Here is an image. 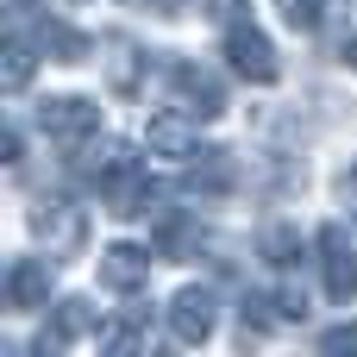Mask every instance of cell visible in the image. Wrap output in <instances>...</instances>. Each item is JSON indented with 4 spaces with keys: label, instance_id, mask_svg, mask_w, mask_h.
I'll return each mask as SVG.
<instances>
[{
    "label": "cell",
    "instance_id": "cell-1",
    "mask_svg": "<svg viewBox=\"0 0 357 357\" xmlns=\"http://www.w3.org/2000/svg\"><path fill=\"white\" fill-rule=\"evenodd\" d=\"M88 176H94V188H100L107 213H119V220H138V213H151V207H157V188H151L144 157H138L132 144H100V151H94V163H88Z\"/></svg>",
    "mask_w": 357,
    "mask_h": 357
},
{
    "label": "cell",
    "instance_id": "cell-2",
    "mask_svg": "<svg viewBox=\"0 0 357 357\" xmlns=\"http://www.w3.org/2000/svg\"><path fill=\"white\" fill-rule=\"evenodd\" d=\"M38 132H44L50 144H63V151H82V144L100 132V107L82 100V94H56V100L38 107Z\"/></svg>",
    "mask_w": 357,
    "mask_h": 357
},
{
    "label": "cell",
    "instance_id": "cell-3",
    "mask_svg": "<svg viewBox=\"0 0 357 357\" xmlns=\"http://www.w3.org/2000/svg\"><path fill=\"white\" fill-rule=\"evenodd\" d=\"M169 100H176V113H188V119H220V113H226V88H220V75H207L201 63H169Z\"/></svg>",
    "mask_w": 357,
    "mask_h": 357
},
{
    "label": "cell",
    "instance_id": "cell-4",
    "mask_svg": "<svg viewBox=\"0 0 357 357\" xmlns=\"http://www.w3.org/2000/svg\"><path fill=\"white\" fill-rule=\"evenodd\" d=\"M226 63H232V75H245V82H257V88H270L276 75H282V63H276V50H270V38L257 31V25H226Z\"/></svg>",
    "mask_w": 357,
    "mask_h": 357
},
{
    "label": "cell",
    "instance_id": "cell-5",
    "mask_svg": "<svg viewBox=\"0 0 357 357\" xmlns=\"http://www.w3.org/2000/svg\"><path fill=\"white\" fill-rule=\"evenodd\" d=\"M314 251H320L326 295H333V301H351V295H357V251H351V232H345V226H320Z\"/></svg>",
    "mask_w": 357,
    "mask_h": 357
},
{
    "label": "cell",
    "instance_id": "cell-6",
    "mask_svg": "<svg viewBox=\"0 0 357 357\" xmlns=\"http://www.w3.org/2000/svg\"><path fill=\"white\" fill-rule=\"evenodd\" d=\"M213 326H220V301H213V289H182V295L169 301V333H176L182 345H207Z\"/></svg>",
    "mask_w": 357,
    "mask_h": 357
},
{
    "label": "cell",
    "instance_id": "cell-7",
    "mask_svg": "<svg viewBox=\"0 0 357 357\" xmlns=\"http://www.w3.org/2000/svg\"><path fill=\"white\" fill-rule=\"evenodd\" d=\"M6 307H13V314L50 307V264H44V257H19V264L6 270Z\"/></svg>",
    "mask_w": 357,
    "mask_h": 357
},
{
    "label": "cell",
    "instance_id": "cell-8",
    "mask_svg": "<svg viewBox=\"0 0 357 357\" xmlns=\"http://www.w3.org/2000/svg\"><path fill=\"white\" fill-rule=\"evenodd\" d=\"M100 339V320H94V307L88 301H56V314L44 320V333H38V351H69L75 339Z\"/></svg>",
    "mask_w": 357,
    "mask_h": 357
},
{
    "label": "cell",
    "instance_id": "cell-9",
    "mask_svg": "<svg viewBox=\"0 0 357 357\" xmlns=\"http://www.w3.org/2000/svg\"><path fill=\"white\" fill-rule=\"evenodd\" d=\"M100 282H107L113 295H138V289L151 282V251H138V245H107V251H100Z\"/></svg>",
    "mask_w": 357,
    "mask_h": 357
},
{
    "label": "cell",
    "instance_id": "cell-10",
    "mask_svg": "<svg viewBox=\"0 0 357 357\" xmlns=\"http://www.w3.org/2000/svg\"><path fill=\"white\" fill-rule=\"evenodd\" d=\"M38 44H44L56 63H88V56H94V38L75 31V25H63V19H44V25H38Z\"/></svg>",
    "mask_w": 357,
    "mask_h": 357
},
{
    "label": "cell",
    "instance_id": "cell-11",
    "mask_svg": "<svg viewBox=\"0 0 357 357\" xmlns=\"http://www.w3.org/2000/svg\"><path fill=\"white\" fill-rule=\"evenodd\" d=\"M232 157L226 151H195V163H188V195H226L232 188Z\"/></svg>",
    "mask_w": 357,
    "mask_h": 357
},
{
    "label": "cell",
    "instance_id": "cell-12",
    "mask_svg": "<svg viewBox=\"0 0 357 357\" xmlns=\"http://www.w3.org/2000/svg\"><path fill=\"white\" fill-rule=\"evenodd\" d=\"M31 226H38V238H50L56 251L82 245V213H69V201H44V207L31 213Z\"/></svg>",
    "mask_w": 357,
    "mask_h": 357
},
{
    "label": "cell",
    "instance_id": "cell-13",
    "mask_svg": "<svg viewBox=\"0 0 357 357\" xmlns=\"http://www.w3.org/2000/svg\"><path fill=\"white\" fill-rule=\"evenodd\" d=\"M144 138H151V151H163V157H195V144H188V132H182L176 113H157Z\"/></svg>",
    "mask_w": 357,
    "mask_h": 357
},
{
    "label": "cell",
    "instance_id": "cell-14",
    "mask_svg": "<svg viewBox=\"0 0 357 357\" xmlns=\"http://www.w3.org/2000/svg\"><path fill=\"white\" fill-rule=\"evenodd\" d=\"M107 50H113V56H107V69H113V94H138V50H132L126 38H113Z\"/></svg>",
    "mask_w": 357,
    "mask_h": 357
},
{
    "label": "cell",
    "instance_id": "cell-15",
    "mask_svg": "<svg viewBox=\"0 0 357 357\" xmlns=\"http://www.w3.org/2000/svg\"><path fill=\"white\" fill-rule=\"evenodd\" d=\"M264 257H270L276 270H295V264H301V232H289V226H270V232H264Z\"/></svg>",
    "mask_w": 357,
    "mask_h": 357
},
{
    "label": "cell",
    "instance_id": "cell-16",
    "mask_svg": "<svg viewBox=\"0 0 357 357\" xmlns=\"http://www.w3.org/2000/svg\"><path fill=\"white\" fill-rule=\"evenodd\" d=\"M25 82H31V44H25V38H13V44H6V88L19 94Z\"/></svg>",
    "mask_w": 357,
    "mask_h": 357
},
{
    "label": "cell",
    "instance_id": "cell-17",
    "mask_svg": "<svg viewBox=\"0 0 357 357\" xmlns=\"http://www.w3.org/2000/svg\"><path fill=\"white\" fill-rule=\"evenodd\" d=\"M282 19H289L295 31H320V19H326V0H282Z\"/></svg>",
    "mask_w": 357,
    "mask_h": 357
},
{
    "label": "cell",
    "instance_id": "cell-18",
    "mask_svg": "<svg viewBox=\"0 0 357 357\" xmlns=\"http://www.w3.org/2000/svg\"><path fill=\"white\" fill-rule=\"evenodd\" d=\"M320 351H357V326H333V333H320Z\"/></svg>",
    "mask_w": 357,
    "mask_h": 357
},
{
    "label": "cell",
    "instance_id": "cell-19",
    "mask_svg": "<svg viewBox=\"0 0 357 357\" xmlns=\"http://www.w3.org/2000/svg\"><path fill=\"white\" fill-rule=\"evenodd\" d=\"M207 13H213L220 25H238V19H245V0H207Z\"/></svg>",
    "mask_w": 357,
    "mask_h": 357
},
{
    "label": "cell",
    "instance_id": "cell-20",
    "mask_svg": "<svg viewBox=\"0 0 357 357\" xmlns=\"http://www.w3.org/2000/svg\"><path fill=\"white\" fill-rule=\"evenodd\" d=\"M6 163H13V169H19V163H25V132H19V126H13V132H6Z\"/></svg>",
    "mask_w": 357,
    "mask_h": 357
},
{
    "label": "cell",
    "instance_id": "cell-21",
    "mask_svg": "<svg viewBox=\"0 0 357 357\" xmlns=\"http://www.w3.org/2000/svg\"><path fill=\"white\" fill-rule=\"evenodd\" d=\"M339 195H345V201H357V163L345 169V176H339Z\"/></svg>",
    "mask_w": 357,
    "mask_h": 357
},
{
    "label": "cell",
    "instance_id": "cell-22",
    "mask_svg": "<svg viewBox=\"0 0 357 357\" xmlns=\"http://www.w3.org/2000/svg\"><path fill=\"white\" fill-rule=\"evenodd\" d=\"M339 56H345V63H351V69H357V31H351V38H345V50H339Z\"/></svg>",
    "mask_w": 357,
    "mask_h": 357
}]
</instances>
